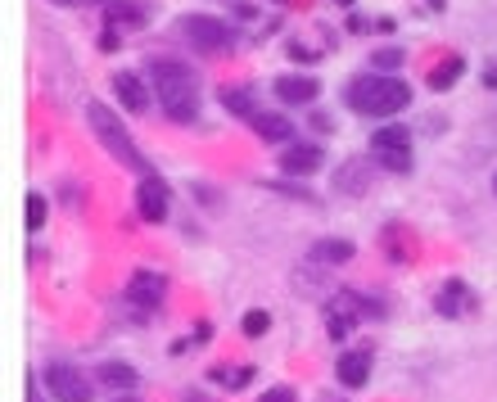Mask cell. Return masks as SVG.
<instances>
[{"label":"cell","instance_id":"6da1fadb","mask_svg":"<svg viewBox=\"0 0 497 402\" xmlns=\"http://www.w3.org/2000/svg\"><path fill=\"white\" fill-rule=\"evenodd\" d=\"M344 105L362 118H389V114L411 105V87L398 82V78H384V73H362V78L348 82Z\"/></svg>","mask_w":497,"mask_h":402},{"label":"cell","instance_id":"7a4b0ae2","mask_svg":"<svg viewBox=\"0 0 497 402\" xmlns=\"http://www.w3.org/2000/svg\"><path fill=\"white\" fill-rule=\"evenodd\" d=\"M87 123H91L96 141L109 150V159H118L123 168H132V172H141V177H154V172H150V159L132 145V136L123 132V123H118V118L100 105V100H91V105H87Z\"/></svg>","mask_w":497,"mask_h":402},{"label":"cell","instance_id":"3957f363","mask_svg":"<svg viewBox=\"0 0 497 402\" xmlns=\"http://www.w3.org/2000/svg\"><path fill=\"white\" fill-rule=\"evenodd\" d=\"M150 82L159 91V105L168 100H181V96H199V78L190 64L181 59H150Z\"/></svg>","mask_w":497,"mask_h":402},{"label":"cell","instance_id":"277c9868","mask_svg":"<svg viewBox=\"0 0 497 402\" xmlns=\"http://www.w3.org/2000/svg\"><path fill=\"white\" fill-rule=\"evenodd\" d=\"M371 159L389 172H411V132L398 123L371 132Z\"/></svg>","mask_w":497,"mask_h":402},{"label":"cell","instance_id":"5b68a950","mask_svg":"<svg viewBox=\"0 0 497 402\" xmlns=\"http://www.w3.org/2000/svg\"><path fill=\"white\" fill-rule=\"evenodd\" d=\"M181 37L195 50H204V55H217V50L235 46V28L222 23V19H213V14H186L181 19Z\"/></svg>","mask_w":497,"mask_h":402},{"label":"cell","instance_id":"8992f818","mask_svg":"<svg viewBox=\"0 0 497 402\" xmlns=\"http://www.w3.org/2000/svg\"><path fill=\"white\" fill-rule=\"evenodd\" d=\"M41 379H46V388H51L60 402H91V384H87V375H82L78 366H69V361H46Z\"/></svg>","mask_w":497,"mask_h":402},{"label":"cell","instance_id":"52a82bcc","mask_svg":"<svg viewBox=\"0 0 497 402\" xmlns=\"http://www.w3.org/2000/svg\"><path fill=\"white\" fill-rule=\"evenodd\" d=\"M136 213H141V222H168L172 190H168L163 177H141V186H136Z\"/></svg>","mask_w":497,"mask_h":402},{"label":"cell","instance_id":"ba28073f","mask_svg":"<svg viewBox=\"0 0 497 402\" xmlns=\"http://www.w3.org/2000/svg\"><path fill=\"white\" fill-rule=\"evenodd\" d=\"M321 163H326V154H321V145H285V154H281V172L285 177H312V172H321Z\"/></svg>","mask_w":497,"mask_h":402},{"label":"cell","instance_id":"9c48e42d","mask_svg":"<svg viewBox=\"0 0 497 402\" xmlns=\"http://www.w3.org/2000/svg\"><path fill=\"white\" fill-rule=\"evenodd\" d=\"M474 307H479V298H474V294L465 289V280H456V276L434 294V312H438V316H465V312H474Z\"/></svg>","mask_w":497,"mask_h":402},{"label":"cell","instance_id":"30bf717a","mask_svg":"<svg viewBox=\"0 0 497 402\" xmlns=\"http://www.w3.org/2000/svg\"><path fill=\"white\" fill-rule=\"evenodd\" d=\"M272 91H276V100H285V105H312V100L321 96L317 78H303V73H281V78L272 82Z\"/></svg>","mask_w":497,"mask_h":402},{"label":"cell","instance_id":"8fae6325","mask_svg":"<svg viewBox=\"0 0 497 402\" xmlns=\"http://www.w3.org/2000/svg\"><path fill=\"white\" fill-rule=\"evenodd\" d=\"M163 294H168V280L159 271H136L127 280V303H136V307H159Z\"/></svg>","mask_w":497,"mask_h":402},{"label":"cell","instance_id":"7c38bea8","mask_svg":"<svg viewBox=\"0 0 497 402\" xmlns=\"http://www.w3.org/2000/svg\"><path fill=\"white\" fill-rule=\"evenodd\" d=\"M335 375H339L344 388H362L366 375H371V348H348V352H339Z\"/></svg>","mask_w":497,"mask_h":402},{"label":"cell","instance_id":"4fadbf2b","mask_svg":"<svg viewBox=\"0 0 497 402\" xmlns=\"http://www.w3.org/2000/svg\"><path fill=\"white\" fill-rule=\"evenodd\" d=\"M114 96H118L123 109H132V114H145V105H150V91H145V82H141L136 73H114Z\"/></svg>","mask_w":497,"mask_h":402},{"label":"cell","instance_id":"5bb4252c","mask_svg":"<svg viewBox=\"0 0 497 402\" xmlns=\"http://www.w3.org/2000/svg\"><path fill=\"white\" fill-rule=\"evenodd\" d=\"M96 379H100V384H109V388H136V384H141L136 366H132V361H118V357L100 361V366H96Z\"/></svg>","mask_w":497,"mask_h":402},{"label":"cell","instance_id":"9a60e30c","mask_svg":"<svg viewBox=\"0 0 497 402\" xmlns=\"http://www.w3.org/2000/svg\"><path fill=\"white\" fill-rule=\"evenodd\" d=\"M461 73H465V59H461V55H447L443 64H434V69H429V78H425V82H429V91H452V87L461 82Z\"/></svg>","mask_w":497,"mask_h":402},{"label":"cell","instance_id":"2e32d148","mask_svg":"<svg viewBox=\"0 0 497 402\" xmlns=\"http://www.w3.org/2000/svg\"><path fill=\"white\" fill-rule=\"evenodd\" d=\"M222 109L226 114H235V118H258V100H253V91L249 87H222Z\"/></svg>","mask_w":497,"mask_h":402},{"label":"cell","instance_id":"e0dca14e","mask_svg":"<svg viewBox=\"0 0 497 402\" xmlns=\"http://www.w3.org/2000/svg\"><path fill=\"white\" fill-rule=\"evenodd\" d=\"M366 177H371V168H366L362 159H348V163L335 172V190H339V195H362V190H366Z\"/></svg>","mask_w":497,"mask_h":402},{"label":"cell","instance_id":"ac0fdd59","mask_svg":"<svg viewBox=\"0 0 497 402\" xmlns=\"http://www.w3.org/2000/svg\"><path fill=\"white\" fill-rule=\"evenodd\" d=\"M105 19L114 28H141L145 23V10L132 5V0H105Z\"/></svg>","mask_w":497,"mask_h":402},{"label":"cell","instance_id":"d6986e66","mask_svg":"<svg viewBox=\"0 0 497 402\" xmlns=\"http://www.w3.org/2000/svg\"><path fill=\"white\" fill-rule=\"evenodd\" d=\"M253 132H258V141H267V145H281V141H290V118H281V114H258L253 118Z\"/></svg>","mask_w":497,"mask_h":402},{"label":"cell","instance_id":"ffe728a7","mask_svg":"<svg viewBox=\"0 0 497 402\" xmlns=\"http://www.w3.org/2000/svg\"><path fill=\"white\" fill-rule=\"evenodd\" d=\"M348 258H353V244H348V240H317V244H312V262L339 267V262H348Z\"/></svg>","mask_w":497,"mask_h":402},{"label":"cell","instance_id":"44dd1931","mask_svg":"<svg viewBox=\"0 0 497 402\" xmlns=\"http://www.w3.org/2000/svg\"><path fill=\"white\" fill-rule=\"evenodd\" d=\"M402 64H407V55H402L398 46H389V50H375V55H371V73H384V78H393Z\"/></svg>","mask_w":497,"mask_h":402},{"label":"cell","instance_id":"7402d4cb","mask_svg":"<svg viewBox=\"0 0 497 402\" xmlns=\"http://www.w3.org/2000/svg\"><path fill=\"white\" fill-rule=\"evenodd\" d=\"M240 330H244L249 339H258V334H267V330H272V312H262V307H253V312H244V321H240Z\"/></svg>","mask_w":497,"mask_h":402},{"label":"cell","instance_id":"603a6c76","mask_svg":"<svg viewBox=\"0 0 497 402\" xmlns=\"http://www.w3.org/2000/svg\"><path fill=\"white\" fill-rule=\"evenodd\" d=\"M46 226V195H28V231L37 235Z\"/></svg>","mask_w":497,"mask_h":402},{"label":"cell","instance_id":"cb8c5ba5","mask_svg":"<svg viewBox=\"0 0 497 402\" xmlns=\"http://www.w3.org/2000/svg\"><path fill=\"white\" fill-rule=\"evenodd\" d=\"M213 379H231L226 388H244V384L253 379V366H235V370H226V366H217V370H213Z\"/></svg>","mask_w":497,"mask_h":402},{"label":"cell","instance_id":"d4e9b609","mask_svg":"<svg viewBox=\"0 0 497 402\" xmlns=\"http://www.w3.org/2000/svg\"><path fill=\"white\" fill-rule=\"evenodd\" d=\"M267 190H276V195H290V199H303V204H317V195L312 190H303V186H285V181H262Z\"/></svg>","mask_w":497,"mask_h":402},{"label":"cell","instance_id":"484cf974","mask_svg":"<svg viewBox=\"0 0 497 402\" xmlns=\"http://www.w3.org/2000/svg\"><path fill=\"white\" fill-rule=\"evenodd\" d=\"M290 59H294V64H317V50L303 46V41H290Z\"/></svg>","mask_w":497,"mask_h":402},{"label":"cell","instance_id":"4316f807","mask_svg":"<svg viewBox=\"0 0 497 402\" xmlns=\"http://www.w3.org/2000/svg\"><path fill=\"white\" fill-rule=\"evenodd\" d=\"M258 402H299V397H294V388H290V384H276V388H267Z\"/></svg>","mask_w":497,"mask_h":402},{"label":"cell","instance_id":"83f0119b","mask_svg":"<svg viewBox=\"0 0 497 402\" xmlns=\"http://www.w3.org/2000/svg\"><path fill=\"white\" fill-rule=\"evenodd\" d=\"M41 388H46V384H37V375H32V379H28V402H46Z\"/></svg>","mask_w":497,"mask_h":402},{"label":"cell","instance_id":"f1b7e54d","mask_svg":"<svg viewBox=\"0 0 497 402\" xmlns=\"http://www.w3.org/2000/svg\"><path fill=\"white\" fill-rule=\"evenodd\" d=\"M348 32H371V19H362V14H353V19H348Z\"/></svg>","mask_w":497,"mask_h":402},{"label":"cell","instance_id":"f546056e","mask_svg":"<svg viewBox=\"0 0 497 402\" xmlns=\"http://www.w3.org/2000/svg\"><path fill=\"white\" fill-rule=\"evenodd\" d=\"M483 87H492V91H497V64H488V69H483Z\"/></svg>","mask_w":497,"mask_h":402},{"label":"cell","instance_id":"4dcf8cb0","mask_svg":"<svg viewBox=\"0 0 497 402\" xmlns=\"http://www.w3.org/2000/svg\"><path fill=\"white\" fill-rule=\"evenodd\" d=\"M335 5H344V10H353V0H335Z\"/></svg>","mask_w":497,"mask_h":402},{"label":"cell","instance_id":"1f68e13d","mask_svg":"<svg viewBox=\"0 0 497 402\" xmlns=\"http://www.w3.org/2000/svg\"><path fill=\"white\" fill-rule=\"evenodd\" d=\"M60 5H82V0H60Z\"/></svg>","mask_w":497,"mask_h":402},{"label":"cell","instance_id":"d6a6232c","mask_svg":"<svg viewBox=\"0 0 497 402\" xmlns=\"http://www.w3.org/2000/svg\"><path fill=\"white\" fill-rule=\"evenodd\" d=\"M492 190H497V177H492Z\"/></svg>","mask_w":497,"mask_h":402},{"label":"cell","instance_id":"836d02e7","mask_svg":"<svg viewBox=\"0 0 497 402\" xmlns=\"http://www.w3.org/2000/svg\"><path fill=\"white\" fill-rule=\"evenodd\" d=\"M118 402H132V397H118Z\"/></svg>","mask_w":497,"mask_h":402}]
</instances>
